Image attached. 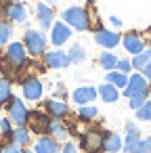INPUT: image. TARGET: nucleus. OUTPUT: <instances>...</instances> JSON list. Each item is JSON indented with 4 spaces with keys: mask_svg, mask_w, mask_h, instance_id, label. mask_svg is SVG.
Masks as SVG:
<instances>
[{
    "mask_svg": "<svg viewBox=\"0 0 151 153\" xmlns=\"http://www.w3.org/2000/svg\"><path fill=\"white\" fill-rule=\"evenodd\" d=\"M63 21H65L69 27L80 30V32L90 30L88 11H86V9H82V7H69V9H65V11H63Z\"/></svg>",
    "mask_w": 151,
    "mask_h": 153,
    "instance_id": "f257e3e1",
    "label": "nucleus"
},
{
    "mask_svg": "<svg viewBox=\"0 0 151 153\" xmlns=\"http://www.w3.org/2000/svg\"><path fill=\"white\" fill-rule=\"evenodd\" d=\"M23 44L30 57H42L46 53V36L38 30H28L23 36Z\"/></svg>",
    "mask_w": 151,
    "mask_h": 153,
    "instance_id": "f03ea898",
    "label": "nucleus"
},
{
    "mask_svg": "<svg viewBox=\"0 0 151 153\" xmlns=\"http://www.w3.org/2000/svg\"><path fill=\"white\" fill-rule=\"evenodd\" d=\"M4 59H7L9 67H11V69H15V74H17V78H19V67H23V65H25V61H28L25 44H23V42H11V44L7 46Z\"/></svg>",
    "mask_w": 151,
    "mask_h": 153,
    "instance_id": "7ed1b4c3",
    "label": "nucleus"
},
{
    "mask_svg": "<svg viewBox=\"0 0 151 153\" xmlns=\"http://www.w3.org/2000/svg\"><path fill=\"white\" fill-rule=\"evenodd\" d=\"M7 109H9V120L17 126H25L28 124V115H30V109L25 107V103L21 99H11L7 103Z\"/></svg>",
    "mask_w": 151,
    "mask_h": 153,
    "instance_id": "20e7f679",
    "label": "nucleus"
},
{
    "mask_svg": "<svg viewBox=\"0 0 151 153\" xmlns=\"http://www.w3.org/2000/svg\"><path fill=\"white\" fill-rule=\"evenodd\" d=\"M80 149L84 153H101L103 151V132L101 130H88L80 138Z\"/></svg>",
    "mask_w": 151,
    "mask_h": 153,
    "instance_id": "39448f33",
    "label": "nucleus"
},
{
    "mask_svg": "<svg viewBox=\"0 0 151 153\" xmlns=\"http://www.w3.org/2000/svg\"><path fill=\"white\" fill-rule=\"evenodd\" d=\"M48 124H51V115L46 111H30V115H28L30 132L44 136V134H48Z\"/></svg>",
    "mask_w": 151,
    "mask_h": 153,
    "instance_id": "423d86ee",
    "label": "nucleus"
},
{
    "mask_svg": "<svg viewBox=\"0 0 151 153\" xmlns=\"http://www.w3.org/2000/svg\"><path fill=\"white\" fill-rule=\"evenodd\" d=\"M149 82H147V78L143 76V74H132L130 78H128V84H126V88L122 90L124 92V97H134V94H147L149 92V86H147Z\"/></svg>",
    "mask_w": 151,
    "mask_h": 153,
    "instance_id": "0eeeda50",
    "label": "nucleus"
},
{
    "mask_svg": "<svg viewBox=\"0 0 151 153\" xmlns=\"http://www.w3.org/2000/svg\"><path fill=\"white\" fill-rule=\"evenodd\" d=\"M42 61H44V65L48 69H65L71 63L69 61V55L65 51H48V53L42 55Z\"/></svg>",
    "mask_w": 151,
    "mask_h": 153,
    "instance_id": "6e6552de",
    "label": "nucleus"
},
{
    "mask_svg": "<svg viewBox=\"0 0 151 153\" xmlns=\"http://www.w3.org/2000/svg\"><path fill=\"white\" fill-rule=\"evenodd\" d=\"M21 90H23V97L28 101H38L42 99V92H44V86L38 78H25L21 82Z\"/></svg>",
    "mask_w": 151,
    "mask_h": 153,
    "instance_id": "1a4fd4ad",
    "label": "nucleus"
},
{
    "mask_svg": "<svg viewBox=\"0 0 151 153\" xmlns=\"http://www.w3.org/2000/svg\"><path fill=\"white\" fill-rule=\"evenodd\" d=\"M97 88L94 86H78L74 92H71V101L76 103V105H90V103H94V99H97Z\"/></svg>",
    "mask_w": 151,
    "mask_h": 153,
    "instance_id": "9d476101",
    "label": "nucleus"
},
{
    "mask_svg": "<svg viewBox=\"0 0 151 153\" xmlns=\"http://www.w3.org/2000/svg\"><path fill=\"white\" fill-rule=\"evenodd\" d=\"M69 38H71V27H69L65 21H57V23H53L51 42H53L55 46H61V44H65Z\"/></svg>",
    "mask_w": 151,
    "mask_h": 153,
    "instance_id": "9b49d317",
    "label": "nucleus"
},
{
    "mask_svg": "<svg viewBox=\"0 0 151 153\" xmlns=\"http://www.w3.org/2000/svg\"><path fill=\"white\" fill-rule=\"evenodd\" d=\"M94 42H97L99 46H103V48H115V46L120 44V36H118L115 32H111V30L101 27V30L94 32Z\"/></svg>",
    "mask_w": 151,
    "mask_h": 153,
    "instance_id": "f8f14e48",
    "label": "nucleus"
},
{
    "mask_svg": "<svg viewBox=\"0 0 151 153\" xmlns=\"http://www.w3.org/2000/svg\"><path fill=\"white\" fill-rule=\"evenodd\" d=\"M4 17L9 21H15V23H25L28 19V9L21 4V2H9L4 7Z\"/></svg>",
    "mask_w": 151,
    "mask_h": 153,
    "instance_id": "ddd939ff",
    "label": "nucleus"
},
{
    "mask_svg": "<svg viewBox=\"0 0 151 153\" xmlns=\"http://www.w3.org/2000/svg\"><path fill=\"white\" fill-rule=\"evenodd\" d=\"M122 44H124V48H126V53H130L132 57L145 51V42H143V38H141L138 34H134V32H130V34H126V36L122 38Z\"/></svg>",
    "mask_w": 151,
    "mask_h": 153,
    "instance_id": "4468645a",
    "label": "nucleus"
},
{
    "mask_svg": "<svg viewBox=\"0 0 151 153\" xmlns=\"http://www.w3.org/2000/svg\"><path fill=\"white\" fill-rule=\"evenodd\" d=\"M44 111H46L51 117H59V120H63V117L69 113V107H67V103L61 101V99H51V101L44 103Z\"/></svg>",
    "mask_w": 151,
    "mask_h": 153,
    "instance_id": "2eb2a0df",
    "label": "nucleus"
},
{
    "mask_svg": "<svg viewBox=\"0 0 151 153\" xmlns=\"http://www.w3.org/2000/svg\"><path fill=\"white\" fill-rule=\"evenodd\" d=\"M34 153H61V149H59L57 138H53L51 134H44V136H40V138L36 140Z\"/></svg>",
    "mask_w": 151,
    "mask_h": 153,
    "instance_id": "dca6fc26",
    "label": "nucleus"
},
{
    "mask_svg": "<svg viewBox=\"0 0 151 153\" xmlns=\"http://www.w3.org/2000/svg\"><path fill=\"white\" fill-rule=\"evenodd\" d=\"M36 15H38V21H40V27L42 30L53 27V19H55L53 7H48L46 2H38L36 4Z\"/></svg>",
    "mask_w": 151,
    "mask_h": 153,
    "instance_id": "f3484780",
    "label": "nucleus"
},
{
    "mask_svg": "<svg viewBox=\"0 0 151 153\" xmlns=\"http://www.w3.org/2000/svg\"><path fill=\"white\" fill-rule=\"evenodd\" d=\"M141 138V130L134 122H126V140H124V151L126 153H132L136 143Z\"/></svg>",
    "mask_w": 151,
    "mask_h": 153,
    "instance_id": "a211bd4d",
    "label": "nucleus"
},
{
    "mask_svg": "<svg viewBox=\"0 0 151 153\" xmlns=\"http://www.w3.org/2000/svg\"><path fill=\"white\" fill-rule=\"evenodd\" d=\"M120 149H124L122 136L115 134V132H105L103 134V151L105 153H118Z\"/></svg>",
    "mask_w": 151,
    "mask_h": 153,
    "instance_id": "6ab92c4d",
    "label": "nucleus"
},
{
    "mask_svg": "<svg viewBox=\"0 0 151 153\" xmlns=\"http://www.w3.org/2000/svg\"><path fill=\"white\" fill-rule=\"evenodd\" d=\"M48 134L57 140H65L69 136V128L63 124V120L59 117H51V124H48Z\"/></svg>",
    "mask_w": 151,
    "mask_h": 153,
    "instance_id": "aec40b11",
    "label": "nucleus"
},
{
    "mask_svg": "<svg viewBox=\"0 0 151 153\" xmlns=\"http://www.w3.org/2000/svg\"><path fill=\"white\" fill-rule=\"evenodd\" d=\"M97 92H99V97L103 99V103H115V101L120 99V90H118L113 84H109V82L101 84V86L97 88Z\"/></svg>",
    "mask_w": 151,
    "mask_h": 153,
    "instance_id": "412c9836",
    "label": "nucleus"
},
{
    "mask_svg": "<svg viewBox=\"0 0 151 153\" xmlns=\"http://www.w3.org/2000/svg\"><path fill=\"white\" fill-rule=\"evenodd\" d=\"M107 82L109 84H113L118 90L122 88H126V84H128V76L126 74H122V71H118V69H113V71H107Z\"/></svg>",
    "mask_w": 151,
    "mask_h": 153,
    "instance_id": "4be33fe9",
    "label": "nucleus"
},
{
    "mask_svg": "<svg viewBox=\"0 0 151 153\" xmlns=\"http://www.w3.org/2000/svg\"><path fill=\"white\" fill-rule=\"evenodd\" d=\"M11 140H13L15 145H19V147H25V145L30 143V130H28L25 126H17V128L13 130Z\"/></svg>",
    "mask_w": 151,
    "mask_h": 153,
    "instance_id": "5701e85b",
    "label": "nucleus"
},
{
    "mask_svg": "<svg viewBox=\"0 0 151 153\" xmlns=\"http://www.w3.org/2000/svg\"><path fill=\"white\" fill-rule=\"evenodd\" d=\"M99 65H101L105 71H113V69L118 67V57H115L113 53H101V57H99Z\"/></svg>",
    "mask_w": 151,
    "mask_h": 153,
    "instance_id": "b1692460",
    "label": "nucleus"
},
{
    "mask_svg": "<svg viewBox=\"0 0 151 153\" xmlns=\"http://www.w3.org/2000/svg\"><path fill=\"white\" fill-rule=\"evenodd\" d=\"M97 115H99V109H97L94 105H82V107L78 109V117H80V122H92Z\"/></svg>",
    "mask_w": 151,
    "mask_h": 153,
    "instance_id": "393cba45",
    "label": "nucleus"
},
{
    "mask_svg": "<svg viewBox=\"0 0 151 153\" xmlns=\"http://www.w3.org/2000/svg\"><path fill=\"white\" fill-rule=\"evenodd\" d=\"M149 61H151V53H149V51H143V53H138V55H134V57L130 59L132 69H141V71H143V67H145Z\"/></svg>",
    "mask_w": 151,
    "mask_h": 153,
    "instance_id": "a878e982",
    "label": "nucleus"
},
{
    "mask_svg": "<svg viewBox=\"0 0 151 153\" xmlns=\"http://www.w3.org/2000/svg\"><path fill=\"white\" fill-rule=\"evenodd\" d=\"M13 99V88H11V82L7 78L0 80V105H4Z\"/></svg>",
    "mask_w": 151,
    "mask_h": 153,
    "instance_id": "bb28decb",
    "label": "nucleus"
},
{
    "mask_svg": "<svg viewBox=\"0 0 151 153\" xmlns=\"http://www.w3.org/2000/svg\"><path fill=\"white\" fill-rule=\"evenodd\" d=\"M67 55H69V61H71V63H82V61H86V51H84V46H80V44H74Z\"/></svg>",
    "mask_w": 151,
    "mask_h": 153,
    "instance_id": "cd10ccee",
    "label": "nucleus"
},
{
    "mask_svg": "<svg viewBox=\"0 0 151 153\" xmlns=\"http://www.w3.org/2000/svg\"><path fill=\"white\" fill-rule=\"evenodd\" d=\"M11 36H13V27H11V23H0V51H2V46H7L9 44V40H11Z\"/></svg>",
    "mask_w": 151,
    "mask_h": 153,
    "instance_id": "c85d7f7f",
    "label": "nucleus"
},
{
    "mask_svg": "<svg viewBox=\"0 0 151 153\" xmlns=\"http://www.w3.org/2000/svg\"><path fill=\"white\" fill-rule=\"evenodd\" d=\"M136 120H141V122H151V101H149V99L143 103V107L136 109Z\"/></svg>",
    "mask_w": 151,
    "mask_h": 153,
    "instance_id": "c756f323",
    "label": "nucleus"
},
{
    "mask_svg": "<svg viewBox=\"0 0 151 153\" xmlns=\"http://www.w3.org/2000/svg\"><path fill=\"white\" fill-rule=\"evenodd\" d=\"M132 153H151V136H141Z\"/></svg>",
    "mask_w": 151,
    "mask_h": 153,
    "instance_id": "7c9ffc66",
    "label": "nucleus"
},
{
    "mask_svg": "<svg viewBox=\"0 0 151 153\" xmlns=\"http://www.w3.org/2000/svg\"><path fill=\"white\" fill-rule=\"evenodd\" d=\"M0 132H2L4 138L11 140V136H13V126H11V120H9V117H2V120H0Z\"/></svg>",
    "mask_w": 151,
    "mask_h": 153,
    "instance_id": "2f4dec72",
    "label": "nucleus"
},
{
    "mask_svg": "<svg viewBox=\"0 0 151 153\" xmlns=\"http://www.w3.org/2000/svg\"><path fill=\"white\" fill-rule=\"evenodd\" d=\"M145 101H147V94H134V97H130V99H128V107L136 111L138 107H143V103H145Z\"/></svg>",
    "mask_w": 151,
    "mask_h": 153,
    "instance_id": "473e14b6",
    "label": "nucleus"
},
{
    "mask_svg": "<svg viewBox=\"0 0 151 153\" xmlns=\"http://www.w3.org/2000/svg\"><path fill=\"white\" fill-rule=\"evenodd\" d=\"M115 69L128 76V74L132 71V63H130V59H118V67H115Z\"/></svg>",
    "mask_w": 151,
    "mask_h": 153,
    "instance_id": "72a5a7b5",
    "label": "nucleus"
},
{
    "mask_svg": "<svg viewBox=\"0 0 151 153\" xmlns=\"http://www.w3.org/2000/svg\"><path fill=\"white\" fill-rule=\"evenodd\" d=\"M2 153H25V151H23V147H19V145H15V143L11 140L9 145L2 147Z\"/></svg>",
    "mask_w": 151,
    "mask_h": 153,
    "instance_id": "f704fd0d",
    "label": "nucleus"
},
{
    "mask_svg": "<svg viewBox=\"0 0 151 153\" xmlns=\"http://www.w3.org/2000/svg\"><path fill=\"white\" fill-rule=\"evenodd\" d=\"M61 153H78V145H76V143H69V140H67V143H65V145L61 147Z\"/></svg>",
    "mask_w": 151,
    "mask_h": 153,
    "instance_id": "c9c22d12",
    "label": "nucleus"
},
{
    "mask_svg": "<svg viewBox=\"0 0 151 153\" xmlns=\"http://www.w3.org/2000/svg\"><path fill=\"white\" fill-rule=\"evenodd\" d=\"M143 76H145V78H147V82L151 84V61H149V63L143 67Z\"/></svg>",
    "mask_w": 151,
    "mask_h": 153,
    "instance_id": "e433bc0d",
    "label": "nucleus"
},
{
    "mask_svg": "<svg viewBox=\"0 0 151 153\" xmlns=\"http://www.w3.org/2000/svg\"><path fill=\"white\" fill-rule=\"evenodd\" d=\"M109 21H111V25H113V27H120V25H122V19H120V17H115V15H111V17H109Z\"/></svg>",
    "mask_w": 151,
    "mask_h": 153,
    "instance_id": "4c0bfd02",
    "label": "nucleus"
},
{
    "mask_svg": "<svg viewBox=\"0 0 151 153\" xmlns=\"http://www.w3.org/2000/svg\"><path fill=\"white\" fill-rule=\"evenodd\" d=\"M86 2H88V4H94V2H97V0H86Z\"/></svg>",
    "mask_w": 151,
    "mask_h": 153,
    "instance_id": "58836bf2",
    "label": "nucleus"
},
{
    "mask_svg": "<svg viewBox=\"0 0 151 153\" xmlns=\"http://www.w3.org/2000/svg\"><path fill=\"white\" fill-rule=\"evenodd\" d=\"M7 2H21V0H7Z\"/></svg>",
    "mask_w": 151,
    "mask_h": 153,
    "instance_id": "ea45409f",
    "label": "nucleus"
},
{
    "mask_svg": "<svg viewBox=\"0 0 151 153\" xmlns=\"http://www.w3.org/2000/svg\"><path fill=\"white\" fill-rule=\"evenodd\" d=\"M25 153H34V151H25Z\"/></svg>",
    "mask_w": 151,
    "mask_h": 153,
    "instance_id": "a19ab883",
    "label": "nucleus"
},
{
    "mask_svg": "<svg viewBox=\"0 0 151 153\" xmlns=\"http://www.w3.org/2000/svg\"><path fill=\"white\" fill-rule=\"evenodd\" d=\"M0 153H2V147H0Z\"/></svg>",
    "mask_w": 151,
    "mask_h": 153,
    "instance_id": "79ce46f5",
    "label": "nucleus"
},
{
    "mask_svg": "<svg viewBox=\"0 0 151 153\" xmlns=\"http://www.w3.org/2000/svg\"><path fill=\"white\" fill-rule=\"evenodd\" d=\"M149 53H151V46H149Z\"/></svg>",
    "mask_w": 151,
    "mask_h": 153,
    "instance_id": "37998d69",
    "label": "nucleus"
}]
</instances>
